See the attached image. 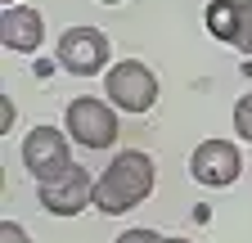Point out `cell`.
I'll use <instances>...</instances> for the list:
<instances>
[{"label": "cell", "mask_w": 252, "mask_h": 243, "mask_svg": "<svg viewBox=\"0 0 252 243\" xmlns=\"http://www.w3.org/2000/svg\"><path fill=\"white\" fill-rule=\"evenodd\" d=\"M99 5H122V0H99Z\"/></svg>", "instance_id": "9a60e30c"}, {"label": "cell", "mask_w": 252, "mask_h": 243, "mask_svg": "<svg viewBox=\"0 0 252 243\" xmlns=\"http://www.w3.org/2000/svg\"><path fill=\"white\" fill-rule=\"evenodd\" d=\"M117 243H167L158 230H144V225H135V230H122L117 234Z\"/></svg>", "instance_id": "8fae6325"}, {"label": "cell", "mask_w": 252, "mask_h": 243, "mask_svg": "<svg viewBox=\"0 0 252 243\" xmlns=\"http://www.w3.org/2000/svg\"><path fill=\"white\" fill-rule=\"evenodd\" d=\"M0 243H32L18 221H0Z\"/></svg>", "instance_id": "7c38bea8"}, {"label": "cell", "mask_w": 252, "mask_h": 243, "mask_svg": "<svg viewBox=\"0 0 252 243\" xmlns=\"http://www.w3.org/2000/svg\"><path fill=\"white\" fill-rule=\"evenodd\" d=\"M0 41H5V50H14V54H32L45 41L41 9L36 5H9L5 18H0Z\"/></svg>", "instance_id": "9c48e42d"}, {"label": "cell", "mask_w": 252, "mask_h": 243, "mask_svg": "<svg viewBox=\"0 0 252 243\" xmlns=\"http://www.w3.org/2000/svg\"><path fill=\"white\" fill-rule=\"evenodd\" d=\"M0 5H5V9H9V5H18V0H0Z\"/></svg>", "instance_id": "5bb4252c"}, {"label": "cell", "mask_w": 252, "mask_h": 243, "mask_svg": "<svg viewBox=\"0 0 252 243\" xmlns=\"http://www.w3.org/2000/svg\"><path fill=\"white\" fill-rule=\"evenodd\" d=\"M189 171H194L198 185L225 189V185H234L239 171H243V153H239L230 140H203L194 149V158H189Z\"/></svg>", "instance_id": "52a82bcc"}, {"label": "cell", "mask_w": 252, "mask_h": 243, "mask_svg": "<svg viewBox=\"0 0 252 243\" xmlns=\"http://www.w3.org/2000/svg\"><path fill=\"white\" fill-rule=\"evenodd\" d=\"M104 90H108V104L122 108V113H149L158 104V77L153 68H144L140 59H122L104 72Z\"/></svg>", "instance_id": "7a4b0ae2"}, {"label": "cell", "mask_w": 252, "mask_h": 243, "mask_svg": "<svg viewBox=\"0 0 252 243\" xmlns=\"http://www.w3.org/2000/svg\"><path fill=\"white\" fill-rule=\"evenodd\" d=\"M234 131H239V140H243V144H252V90L234 104Z\"/></svg>", "instance_id": "30bf717a"}, {"label": "cell", "mask_w": 252, "mask_h": 243, "mask_svg": "<svg viewBox=\"0 0 252 243\" xmlns=\"http://www.w3.org/2000/svg\"><path fill=\"white\" fill-rule=\"evenodd\" d=\"M68 131H54V126H32L27 140H23V167L36 176V180H50L59 171L72 167V149H68Z\"/></svg>", "instance_id": "8992f818"}, {"label": "cell", "mask_w": 252, "mask_h": 243, "mask_svg": "<svg viewBox=\"0 0 252 243\" xmlns=\"http://www.w3.org/2000/svg\"><path fill=\"white\" fill-rule=\"evenodd\" d=\"M153 180H158V167L144 149H122L104 167V176L94 180V207L104 216H122L153 194Z\"/></svg>", "instance_id": "6da1fadb"}, {"label": "cell", "mask_w": 252, "mask_h": 243, "mask_svg": "<svg viewBox=\"0 0 252 243\" xmlns=\"http://www.w3.org/2000/svg\"><path fill=\"white\" fill-rule=\"evenodd\" d=\"M63 131L72 135V144L81 149H113L117 144V113L108 99H94V95H81L68 104L63 113Z\"/></svg>", "instance_id": "3957f363"}, {"label": "cell", "mask_w": 252, "mask_h": 243, "mask_svg": "<svg viewBox=\"0 0 252 243\" xmlns=\"http://www.w3.org/2000/svg\"><path fill=\"white\" fill-rule=\"evenodd\" d=\"M59 68H68L72 77H99L108 72V59H113V45L99 27H68V32L59 36Z\"/></svg>", "instance_id": "277c9868"}, {"label": "cell", "mask_w": 252, "mask_h": 243, "mask_svg": "<svg viewBox=\"0 0 252 243\" xmlns=\"http://www.w3.org/2000/svg\"><path fill=\"white\" fill-rule=\"evenodd\" d=\"M203 23L220 45L252 54V0H207Z\"/></svg>", "instance_id": "ba28073f"}, {"label": "cell", "mask_w": 252, "mask_h": 243, "mask_svg": "<svg viewBox=\"0 0 252 243\" xmlns=\"http://www.w3.org/2000/svg\"><path fill=\"white\" fill-rule=\"evenodd\" d=\"M41 207L50 216H81L86 207H94V180L81 162H72L68 171H59L50 180H41Z\"/></svg>", "instance_id": "5b68a950"}, {"label": "cell", "mask_w": 252, "mask_h": 243, "mask_svg": "<svg viewBox=\"0 0 252 243\" xmlns=\"http://www.w3.org/2000/svg\"><path fill=\"white\" fill-rule=\"evenodd\" d=\"M14 117H18V108H14V99L5 95V99H0V131H5V135H9V126H14Z\"/></svg>", "instance_id": "4fadbf2b"}, {"label": "cell", "mask_w": 252, "mask_h": 243, "mask_svg": "<svg viewBox=\"0 0 252 243\" xmlns=\"http://www.w3.org/2000/svg\"><path fill=\"white\" fill-rule=\"evenodd\" d=\"M167 243H189V239H167Z\"/></svg>", "instance_id": "2e32d148"}]
</instances>
